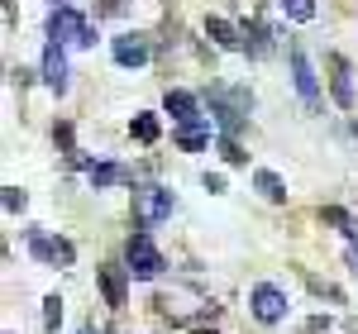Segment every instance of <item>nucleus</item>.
Wrapping results in <instances>:
<instances>
[{"mask_svg":"<svg viewBox=\"0 0 358 334\" xmlns=\"http://www.w3.org/2000/svg\"><path fill=\"white\" fill-rule=\"evenodd\" d=\"M253 187L268 196L273 205H282V201H287V182H282L277 172H268V167H258V172H253Z\"/></svg>","mask_w":358,"mask_h":334,"instance_id":"4468645a","label":"nucleus"},{"mask_svg":"<svg viewBox=\"0 0 358 334\" xmlns=\"http://www.w3.org/2000/svg\"><path fill=\"white\" fill-rule=\"evenodd\" d=\"M96 282H101L106 306L124 310V301H129V268H120V263H101V268H96Z\"/></svg>","mask_w":358,"mask_h":334,"instance_id":"423d86ee","label":"nucleus"},{"mask_svg":"<svg viewBox=\"0 0 358 334\" xmlns=\"http://www.w3.org/2000/svg\"><path fill=\"white\" fill-rule=\"evenodd\" d=\"M287 62H292V82H296V96L306 101V110H315V106H320V82H315V67H310V57H306L301 48H292V53H287Z\"/></svg>","mask_w":358,"mask_h":334,"instance_id":"0eeeda50","label":"nucleus"},{"mask_svg":"<svg viewBox=\"0 0 358 334\" xmlns=\"http://www.w3.org/2000/svg\"><path fill=\"white\" fill-rule=\"evenodd\" d=\"M129 134H134L138 143H153L158 139V115H134V119H129Z\"/></svg>","mask_w":358,"mask_h":334,"instance_id":"dca6fc26","label":"nucleus"},{"mask_svg":"<svg viewBox=\"0 0 358 334\" xmlns=\"http://www.w3.org/2000/svg\"><path fill=\"white\" fill-rule=\"evenodd\" d=\"M330 96L334 106H344V110H354V77H349V62L344 57H330Z\"/></svg>","mask_w":358,"mask_h":334,"instance_id":"9b49d317","label":"nucleus"},{"mask_svg":"<svg viewBox=\"0 0 358 334\" xmlns=\"http://www.w3.org/2000/svg\"><path fill=\"white\" fill-rule=\"evenodd\" d=\"M163 110L177 119V124H201V101L192 91H167L163 96Z\"/></svg>","mask_w":358,"mask_h":334,"instance_id":"1a4fd4ad","label":"nucleus"},{"mask_svg":"<svg viewBox=\"0 0 358 334\" xmlns=\"http://www.w3.org/2000/svg\"><path fill=\"white\" fill-rule=\"evenodd\" d=\"M43 82L53 86L57 96L67 91V53H62V43H48L43 48Z\"/></svg>","mask_w":358,"mask_h":334,"instance_id":"9d476101","label":"nucleus"},{"mask_svg":"<svg viewBox=\"0 0 358 334\" xmlns=\"http://www.w3.org/2000/svg\"><path fill=\"white\" fill-rule=\"evenodd\" d=\"M244 38H248L244 48H248L253 57H263V53H268V29H263V24H244Z\"/></svg>","mask_w":358,"mask_h":334,"instance_id":"a211bd4d","label":"nucleus"},{"mask_svg":"<svg viewBox=\"0 0 358 334\" xmlns=\"http://www.w3.org/2000/svg\"><path fill=\"white\" fill-rule=\"evenodd\" d=\"M86 177H91V187L101 191V187H124L129 182V167H120V163H91L86 167Z\"/></svg>","mask_w":358,"mask_h":334,"instance_id":"f8f14e48","label":"nucleus"},{"mask_svg":"<svg viewBox=\"0 0 358 334\" xmlns=\"http://www.w3.org/2000/svg\"><path fill=\"white\" fill-rule=\"evenodd\" d=\"M220 153H224V163H229V167H244L248 163V153L239 148V139H234V134H224V139H220Z\"/></svg>","mask_w":358,"mask_h":334,"instance_id":"6ab92c4d","label":"nucleus"},{"mask_svg":"<svg viewBox=\"0 0 358 334\" xmlns=\"http://www.w3.org/2000/svg\"><path fill=\"white\" fill-rule=\"evenodd\" d=\"M192 334H215V330H192Z\"/></svg>","mask_w":358,"mask_h":334,"instance_id":"a878e982","label":"nucleus"},{"mask_svg":"<svg viewBox=\"0 0 358 334\" xmlns=\"http://www.w3.org/2000/svg\"><path fill=\"white\" fill-rule=\"evenodd\" d=\"M354 134H358V129H354Z\"/></svg>","mask_w":358,"mask_h":334,"instance_id":"cd10ccee","label":"nucleus"},{"mask_svg":"<svg viewBox=\"0 0 358 334\" xmlns=\"http://www.w3.org/2000/svg\"><path fill=\"white\" fill-rule=\"evenodd\" d=\"M248 310H253V320L277 325V320H287V291H282L277 282H258V286L248 291Z\"/></svg>","mask_w":358,"mask_h":334,"instance_id":"7ed1b4c3","label":"nucleus"},{"mask_svg":"<svg viewBox=\"0 0 358 334\" xmlns=\"http://www.w3.org/2000/svg\"><path fill=\"white\" fill-rule=\"evenodd\" d=\"M349 263H354V273H358V239L349 244Z\"/></svg>","mask_w":358,"mask_h":334,"instance_id":"393cba45","label":"nucleus"},{"mask_svg":"<svg viewBox=\"0 0 358 334\" xmlns=\"http://www.w3.org/2000/svg\"><path fill=\"white\" fill-rule=\"evenodd\" d=\"M177 143L187 148V153H201L206 143H210V124L201 119V124H177Z\"/></svg>","mask_w":358,"mask_h":334,"instance_id":"2eb2a0df","label":"nucleus"},{"mask_svg":"<svg viewBox=\"0 0 358 334\" xmlns=\"http://www.w3.org/2000/svg\"><path fill=\"white\" fill-rule=\"evenodd\" d=\"M24 205H29L24 187H5V210H10V215H20V210H24Z\"/></svg>","mask_w":358,"mask_h":334,"instance_id":"412c9836","label":"nucleus"},{"mask_svg":"<svg viewBox=\"0 0 358 334\" xmlns=\"http://www.w3.org/2000/svg\"><path fill=\"white\" fill-rule=\"evenodd\" d=\"M172 191L167 187H138L134 191V220L138 224H158V220H167L172 215Z\"/></svg>","mask_w":358,"mask_h":334,"instance_id":"39448f33","label":"nucleus"},{"mask_svg":"<svg viewBox=\"0 0 358 334\" xmlns=\"http://www.w3.org/2000/svg\"><path fill=\"white\" fill-rule=\"evenodd\" d=\"M124 263H129V277L134 282H153V277H163V268H167V258L158 253V244L138 229V234H129V244H124Z\"/></svg>","mask_w":358,"mask_h":334,"instance_id":"f257e3e1","label":"nucleus"},{"mask_svg":"<svg viewBox=\"0 0 358 334\" xmlns=\"http://www.w3.org/2000/svg\"><path fill=\"white\" fill-rule=\"evenodd\" d=\"M110 53L120 67H143L148 57H153V43H148V34H120V38H110Z\"/></svg>","mask_w":358,"mask_h":334,"instance_id":"6e6552de","label":"nucleus"},{"mask_svg":"<svg viewBox=\"0 0 358 334\" xmlns=\"http://www.w3.org/2000/svg\"><path fill=\"white\" fill-rule=\"evenodd\" d=\"M53 139H57V148H67V153H72V129H67V124H57Z\"/></svg>","mask_w":358,"mask_h":334,"instance_id":"4be33fe9","label":"nucleus"},{"mask_svg":"<svg viewBox=\"0 0 358 334\" xmlns=\"http://www.w3.org/2000/svg\"><path fill=\"white\" fill-rule=\"evenodd\" d=\"M53 5H67V0H53Z\"/></svg>","mask_w":358,"mask_h":334,"instance_id":"bb28decb","label":"nucleus"},{"mask_svg":"<svg viewBox=\"0 0 358 334\" xmlns=\"http://www.w3.org/2000/svg\"><path fill=\"white\" fill-rule=\"evenodd\" d=\"M320 330H330V315H315V320H306V334H320Z\"/></svg>","mask_w":358,"mask_h":334,"instance_id":"5701e85b","label":"nucleus"},{"mask_svg":"<svg viewBox=\"0 0 358 334\" xmlns=\"http://www.w3.org/2000/svg\"><path fill=\"white\" fill-rule=\"evenodd\" d=\"M282 10H287V20H296V24H310L315 20V0H277Z\"/></svg>","mask_w":358,"mask_h":334,"instance_id":"f3484780","label":"nucleus"},{"mask_svg":"<svg viewBox=\"0 0 358 334\" xmlns=\"http://www.w3.org/2000/svg\"><path fill=\"white\" fill-rule=\"evenodd\" d=\"M206 34H210L220 48H244V34L229 24V20H220V15H210V20H206Z\"/></svg>","mask_w":358,"mask_h":334,"instance_id":"ddd939ff","label":"nucleus"},{"mask_svg":"<svg viewBox=\"0 0 358 334\" xmlns=\"http://www.w3.org/2000/svg\"><path fill=\"white\" fill-rule=\"evenodd\" d=\"M29 253H34L38 263H53V268H72V263H77L72 239H57V234H43V229L29 234Z\"/></svg>","mask_w":358,"mask_h":334,"instance_id":"20e7f679","label":"nucleus"},{"mask_svg":"<svg viewBox=\"0 0 358 334\" xmlns=\"http://www.w3.org/2000/svg\"><path fill=\"white\" fill-rule=\"evenodd\" d=\"M120 10H124V0H101V10H96V15H120Z\"/></svg>","mask_w":358,"mask_h":334,"instance_id":"b1692460","label":"nucleus"},{"mask_svg":"<svg viewBox=\"0 0 358 334\" xmlns=\"http://www.w3.org/2000/svg\"><path fill=\"white\" fill-rule=\"evenodd\" d=\"M48 38L53 43H72V48H91L96 43V29L86 24L72 5H57L53 15H48Z\"/></svg>","mask_w":358,"mask_h":334,"instance_id":"f03ea898","label":"nucleus"},{"mask_svg":"<svg viewBox=\"0 0 358 334\" xmlns=\"http://www.w3.org/2000/svg\"><path fill=\"white\" fill-rule=\"evenodd\" d=\"M43 325L57 334V325H62V296H43Z\"/></svg>","mask_w":358,"mask_h":334,"instance_id":"aec40b11","label":"nucleus"}]
</instances>
